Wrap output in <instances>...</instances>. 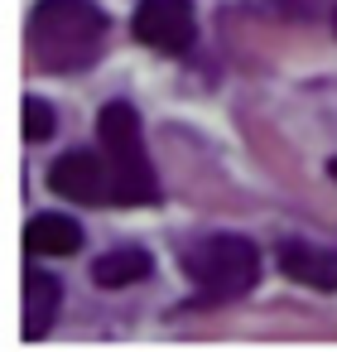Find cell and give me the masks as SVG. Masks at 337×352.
Returning a JSON list of instances; mask_svg holds the SVG:
<instances>
[{
	"mask_svg": "<svg viewBox=\"0 0 337 352\" xmlns=\"http://www.w3.org/2000/svg\"><path fill=\"white\" fill-rule=\"evenodd\" d=\"M106 15L97 0H39L30 10V54L49 73H82L102 58Z\"/></svg>",
	"mask_w": 337,
	"mask_h": 352,
	"instance_id": "6da1fadb",
	"label": "cell"
},
{
	"mask_svg": "<svg viewBox=\"0 0 337 352\" xmlns=\"http://www.w3.org/2000/svg\"><path fill=\"white\" fill-rule=\"evenodd\" d=\"M183 275H188L198 304H231V299L255 289L260 251L246 236L217 232V236H202V241H193L183 251Z\"/></svg>",
	"mask_w": 337,
	"mask_h": 352,
	"instance_id": "7a4b0ae2",
	"label": "cell"
},
{
	"mask_svg": "<svg viewBox=\"0 0 337 352\" xmlns=\"http://www.w3.org/2000/svg\"><path fill=\"white\" fill-rule=\"evenodd\" d=\"M97 140H102V150L111 160V174H116V203H159V174L150 164L135 107L106 102L102 116H97Z\"/></svg>",
	"mask_w": 337,
	"mask_h": 352,
	"instance_id": "3957f363",
	"label": "cell"
},
{
	"mask_svg": "<svg viewBox=\"0 0 337 352\" xmlns=\"http://www.w3.org/2000/svg\"><path fill=\"white\" fill-rule=\"evenodd\" d=\"M135 39L154 54H188L198 39V15H193V0H140L135 20H130Z\"/></svg>",
	"mask_w": 337,
	"mask_h": 352,
	"instance_id": "277c9868",
	"label": "cell"
},
{
	"mask_svg": "<svg viewBox=\"0 0 337 352\" xmlns=\"http://www.w3.org/2000/svg\"><path fill=\"white\" fill-rule=\"evenodd\" d=\"M49 188L73 203H116V174L106 150H68L49 169Z\"/></svg>",
	"mask_w": 337,
	"mask_h": 352,
	"instance_id": "5b68a950",
	"label": "cell"
},
{
	"mask_svg": "<svg viewBox=\"0 0 337 352\" xmlns=\"http://www.w3.org/2000/svg\"><path fill=\"white\" fill-rule=\"evenodd\" d=\"M275 261H279V270H284L289 280H299V285H308V289H337V251H327V246H318V241L289 236V241H279Z\"/></svg>",
	"mask_w": 337,
	"mask_h": 352,
	"instance_id": "8992f818",
	"label": "cell"
},
{
	"mask_svg": "<svg viewBox=\"0 0 337 352\" xmlns=\"http://www.w3.org/2000/svg\"><path fill=\"white\" fill-rule=\"evenodd\" d=\"M58 304H63V285H58V275L30 265V270H25V338H30V342L44 338V333L54 328Z\"/></svg>",
	"mask_w": 337,
	"mask_h": 352,
	"instance_id": "52a82bcc",
	"label": "cell"
},
{
	"mask_svg": "<svg viewBox=\"0 0 337 352\" xmlns=\"http://www.w3.org/2000/svg\"><path fill=\"white\" fill-rule=\"evenodd\" d=\"M82 246V227L63 212H39L25 227V251L30 256H73Z\"/></svg>",
	"mask_w": 337,
	"mask_h": 352,
	"instance_id": "ba28073f",
	"label": "cell"
},
{
	"mask_svg": "<svg viewBox=\"0 0 337 352\" xmlns=\"http://www.w3.org/2000/svg\"><path fill=\"white\" fill-rule=\"evenodd\" d=\"M150 270H154V261H150L140 246H116V251L97 256L92 280H97L102 289H126V285H140Z\"/></svg>",
	"mask_w": 337,
	"mask_h": 352,
	"instance_id": "9c48e42d",
	"label": "cell"
},
{
	"mask_svg": "<svg viewBox=\"0 0 337 352\" xmlns=\"http://www.w3.org/2000/svg\"><path fill=\"white\" fill-rule=\"evenodd\" d=\"M54 131H58L54 107H49V102H39V97H25V140H49Z\"/></svg>",
	"mask_w": 337,
	"mask_h": 352,
	"instance_id": "30bf717a",
	"label": "cell"
},
{
	"mask_svg": "<svg viewBox=\"0 0 337 352\" xmlns=\"http://www.w3.org/2000/svg\"><path fill=\"white\" fill-rule=\"evenodd\" d=\"M327 174H332V184H337V160H327Z\"/></svg>",
	"mask_w": 337,
	"mask_h": 352,
	"instance_id": "8fae6325",
	"label": "cell"
},
{
	"mask_svg": "<svg viewBox=\"0 0 337 352\" xmlns=\"http://www.w3.org/2000/svg\"><path fill=\"white\" fill-rule=\"evenodd\" d=\"M332 30H337V15H332Z\"/></svg>",
	"mask_w": 337,
	"mask_h": 352,
	"instance_id": "7c38bea8",
	"label": "cell"
}]
</instances>
